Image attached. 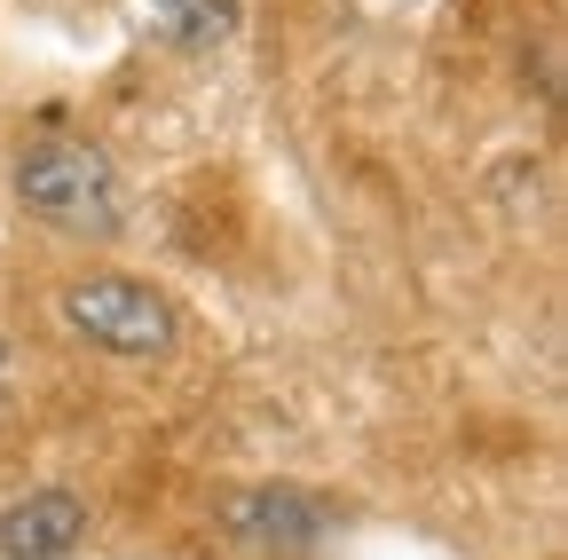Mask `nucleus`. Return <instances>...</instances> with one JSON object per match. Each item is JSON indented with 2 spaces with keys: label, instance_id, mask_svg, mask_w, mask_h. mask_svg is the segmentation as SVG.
Returning a JSON list of instances; mask_svg holds the SVG:
<instances>
[{
  "label": "nucleus",
  "instance_id": "f257e3e1",
  "mask_svg": "<svg viewBox=\"0 0 568 560\" xmlns=\"http://www.w3.org/2000/svg\"><path fill=\"white\" fill-rule=\"evenodd\" d=\"M17 205L63 237H119L126 230V190L103 143L88 134H48L17 159Z\"/></svg>",
  "mask_w": 568,
  "mask_h": 560
},
{
  "label": "nucleus",
  "instance_id": "20e7f679",
  "mask_svg": "<svg viewBox=\"0 0 568 560\" xmlns=\"http://www.w3.org/2000/svg\"><path fill=\"white\" fill-rule=\"evenodd\" d=\"M230 529L245 544H268V552H308V544H324L332 513L316 498H301V489H253V498L230 506Z\"/></svg>",
  "mask_w": 568,
  "mask_h": 560
},
{
  "label": "nucleus",
  "instance_id": "7ed1b4c3",
  "mask_svg": "<svg viewBox=\"0 0 568 560\" xmlns=\"http://www.w3.org/2000/svg\"><path fill=\"white\" fill-rule=\"evenodd\" d=\"M80 537H88L80 489H24L0 506V560H63Z\"/></svg>",
  "mask_w": 568,
  "mask_h": 560
},
{
  "label": "nucleus",
  "instance_id": "39448f33",
  "mask_svg": "<svg viewBox=\"0 0 568 560\" xmlns=\"http://www.w3.org/2000/svg\"><path fill=\"white\" fill-rule=\"evenodd\" d=\"M151 17H159V32L182 40V48H213V40L237 32V9H230V0H151Z\"/></svg>",
  "mask_w": 568,
  "mask_h": 560
},
{
  "label": "nucleus",
  "instance_id": "f03ea898",
  "mask_svg": "<svg viewBox=\"0 0 568 560\" xmlns=\"http://www.w3.org/2000/svg\"><path fill=\"white\" fill-rule=\"evenodd\" d=\"M55 324L80 347H95V356H126V364L166 356V347H174L166 293L134 285V276H80V285H63L55 293Z\"/></svg>",
  "mask_w": 568,
  "mask_h": 560
},
{
  "label": "nucleus",
  "instance_id": "423d86ee",
  "mask_svg": "<svg viewBox=\"0 0 568 560\" xmlns=\"http://www.w3.org/2000/svg\"><path fill=\"white\" fill-rule=\"evenodd\" d=\"M9 364H17V356H9V339H0V395H9Z\"/></svg>",
  "mask_w": 568,
  "mask_h": 560
}]
</instances>
